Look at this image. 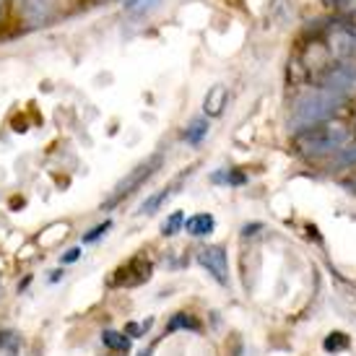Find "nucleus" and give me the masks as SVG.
<instances>
[{
    "mask_svg": "<svg viewBox=\"0 0 356 356\" xmlns=\"http://www.w3.org/2000/svg\"><path fill=\"white\" fill-rule=\"evenodd\" d=\"M346 102L348 99L338 97L333 91L323 89V86L305 91V94L294 102V107H291L289 130L305 133V130H309V128H317V125H323V122H327V120L333 118Z\"/></svg>",
    "mask_w": 356,
    "mask_h": 356,
    "instance_id": "obj_1",
    "label": "nucleus"
},
{
    "mask_svg": "<svg viewBox=\"0 0 356 356\" xmlns=\"http://www.w3.org/2000/svg\"><path fill=\"white\" fill-rule=\"evenodd\" d=\"M348 138H351V133H348L346 125H317V128H309L305 133H299L297 136V146L299 151L309 159H317V156H327V154H338L341 149H346Z\"/></svg>",
    "mask_w": 356,
    "mask_h": 356,
    "instance_id": "obj_2",
    "label": "nucleus"
},
{
    "mask_svg": "<svg viewBox=\"0 0 356 356\" xmlns=\"http://www.w3.org/2000/svg\"><path fill=\"white\" fill-rule=\"evenodd\" d=\"M159 167H161V154H154V156H149L146 161H140L138 167L130 169L128 175L120 179L118 185H115V190L109 193V198L104 200V206H102V208H104V211H109V208H115L118 203H122L125 198H130V195H133V193H136V190H138L146 179L154 177V172H156Z\"/></svg>",
    "mask_w": 356,
    "mask_h": 356,
    "instance_id": "obj_3",
    "label": "nucleus"
},
{
    "mask_svg": "<svg viewBox=\"0 0 356 356\" xmlns=\"http://www.w3.org/2000/svg\"><path fill=\"white\" fill-rule=\"evenodd\" d=\"M323 89L333 91L338 97L348 99L351 94H356V65L354 63H338V65H330L323 76Z\"/></svg>",
    "mask_w": 356,
    "mask_h": 356,
    "instance_id": "obj_4",
    "label": "nucleus"
},
{
    "mask_svg": "<svg viewBox=\"0 0 356 356\" xmlns=\"http://www.w3.org/2000/svg\"><path fill=\"white\" fill-rule=\"evenodd\" d=\"M327 47L330 52L341 60H354L356 58V26L338 21L336 26H330L327 31Z\"/></svg>",
    "mask_w": 356,
    "mask_h": 356,
    "instance_id": "obj_5",
    "label": "nucleus"
},
{
    "mask_svg": "<svg viewBox=\"0 0 356 356\" xmlns=\"http://www.w3.org/2000/svg\"><path fill=\"white\" fill-rule=\"evenodd\" d=\"M151 276V263L146 257H133L122 268L115 270V276L109 278V286H138Z\"/></svg>",
    "mask_w": 356,
    "mask_h": 356,
    "instance_id": "obj_6",
    "label": "nucleus"
},
{
    "mask_svg": "<svg viewBox=\"0 0 356 356\" xmlns=\"http://www.w3.org/2000/svg\"><path fill=\"white\" fill-rule=\"evenodd\" d=\"M198 263L218 284H229V257L221 245H208V248L198 250Z\"/></svg>",
    "mask_w": 356,
    "mask_h": 356,
    "instance_id": "obj_7",
    "label": "nucleus"
},
{
    "mask_svg": "<svg viewBox=\"0 0 356 356\" xmlns=\"http://www.w3.org/2000/svg\"><path fill=\"white\" fill-rule=\"evenodd\" d=\"M55 10V0H24V13L31 26L47 24Z\"/></svg>",
    "mask_w": 356,
    "mask_h": 356,
    "instance_id": "obj_8",
    "label": "nucleus"
},
{
    "mask_svg": "<svg viewBox=\"0 0 356 356\" xmlns=\"http://www.w3.org/2000/svg\"><path fill=\"white\" fill-rule=\"evenodd\" d=\"M213 227H216V218L211 213H195V216H190L185 221V232L193 234V237H206V234L213 232Z\"/></svg>",
    "mask_w": 356,
    "mask_h": 356,
    "instance_id": "obj_9",
    "label": "nucleus"
},
{
    "mask_svg": "<svg viewBox=\"0 0 356 356\" xmlns=\"http://www.w3.org/2000/svg\"><path fill=\"white\" fill-rule=\"evenodd\" d=\"M224 104H227V89L224 86H213V89L208 91L206 102H203V109H206V115L216 118V115H221Z\"/></svg>",
    "mask_w": 356,
    "mask_h": 356,
    "instance_id": "obj_10",
    "label": "nucleus"
},
{
    "mask_svg": "<svg viewBox=\"0 0 356 356\" xmlns=\"http://www.w3.org/2000/svg\"><path fill=\"white\" fill-rule=\"evenodd\" d=\"M159 6H161V0H125V13L136 16V19H143V16H149L151 10H156Z\"/></svg>",
    "mask_w": 356,
    "mask_h": 356,
    "instance_id": "obj_11",
    "label": "nucleus"
},
{
    "mask_svg": "<svg viewBox=\"0 0 356 356\" xmlns=\"http://www.w3.org/2000/svg\"><path fill=\"white\" fill-rule=\"evenodd\" d=\"M177 185H179V179L175 182V185L164 188L161 193H156V195H151L149 200H143V203H140V208H138V213H156L159 208H161V203L172 198V193H175V188H177Z\"/></svg>",
    "mask_w": 356,
    "mask_h": 356,
    "instance_id": "obj_12",
    "label": "nucleus"
},
{
    "mask_svg": "<svg viewBox=\"0 0 356 356\" xmlns=\"http://www.w3.org/2000/svg\"><path fill=\"white\" fill-rule=\"evenodd\" d=\"M206 136H208V120H203V118H195L188 125V130H185V140L193 143V146H198Z\"/></svg>",
    "mask_w": 356,
    "mask_h": 356,
    "instance_id": "obj_13",
    "label": "nucleus"
},
{
    "mask_svg": "<svg viewBox=\"0 0 356 356\" xmlns=\"http://www.w3.org/2000/svg\"><path fill=\"white\" fill-rule=\"evenodd\" d=\"M102 343L112 351H128L130 348V338L125 333H118V330H104L102 333Z\"/></svg>",
    "mask_w": 356,
    "mask_h": 356,
    "instance_id": "obj_14",
    "label": "nucleus"
},
{
    "mask_svg": "<svg viewBox=\"0 0 356 356\" xmlns=\"http://www.w3.org/2000/svg\"><path fill=\"white\" fill-rule=\"evenodd\" d=\"M182 327H185V330H198V320H193V317L190 315H185V312H177V315H172V320H169L167 323V333H175V330H182Z\"/></svg>",
    "mask_w": 356,
    "mask_h": 356,
    "instance_id": "obj_15",
    "label": "nucleus"
},
{
    "mask_svg": "<svg viewBox=\"0 0 356 356\" xmlns=\"http://www.w3.org/2000/svg\"><path fill=\"white\" fill-rule=\"evenodd\" d=\"M182 227H185V216H182V211H175V213L161 224V234H164V237H175Z\"/></svg>",
    "mask_w": 356,
    "mask_h": 356,
    "instance_id": "obj_16",
    "label": "nucleus"
},
{
    "mask_svg": "<svg viewBox=\"0 0 356 356\" xmlns=\"http://www.w3.org/2000/svg\"><path fill=\"white\" fill-rule=\"evenodd\" d=\"M333 167H336V169L356 167V143H354V146H346V149L338 151V156L333 159Z\"/></svg>",
    "mask_w": 356,
    "mask_h": 356,
    "instance_id": "obj_17",
    "label": "nucleus"
},
{
    "mask_svg": "<svg viewBox=\"0 0 356 356\" xmlns=\"http://www.w3.org/2000/svg\"><path fill=\"white\" fill-rule=\"evenodd\" d=\"M348 346V338L343 333H330V338H325V348L327 351H341V348Z\"/></svg>",
    "mask_w": 356,
    "mask_h": 356,
    "instance_id": "obj_18",
    "label": "nucleus"
},
{
    "mask_svg": "<svg viewBox=\"0 0 356 356\" xmlns=\"http://www.w3.org/2000/svg\"><path fill=\"white\" fill-rule=\"evenodd\" d=\"M109 227H112V221H104V224H99V227H94L89 234H83V242H86V245H89V242H97L99 237H104V234H107Z\"/></svg>",
    "mask_w": 356,
    "mask_h": 356,
    "instance_id": "obj_19",
    "label": "nucleus"
},
{
    "mask_svg": "<svg viewBox=\"0 0 356 356\" xmlns=\"http://www.w3.org/2000/svg\"><path fill=\"white\" fill-rule=\"evenodd\" d=\"M16 343H19L16 333H0V348H16Z\"/></svg>",
    "mask_w": 356,
    "mask_h": 356,
    "instance_id": "obj_20",
    "label": "nucleus"
},
{
    "mask_svg": "<svg viewBox=\"0 0 356 356\" xmlns=\"http://www.w3.org/2000/svg\"><path fill=\"white\" fill-rule=\"evenodd\" d=\"M79 257H81V250H79V248H73V250H68V252L63 255V263H76Z\"/></svg>",
    "mask_w": 356,
    "mask_h": 356,
    "instance_id": "obj_21",
    "label": "nucleus"
},
{
    "mask_svg": "<svg viewBox=\"0 0 356 356\" xmlns=\"http://www.w3.org/2000/svg\"><path fill=\"white\" fill-rule=\"evenodd\" d=\"M338 8H346L351 13H356V0H338Z\"/></svg>",
    "mask_w": 356,
    "mask_h": 356,
    "instance_id": "obj_22",
    "label": "nucleus"
},
{
    "mask_svg": "<svg viewBox=\"0 0 356 356\" xmlns=\"http://www.w3.org/2000/svg\"><path fill=\"white\" fill-rule=\"evenodd\" d=\"M325 6H333V8H338V0H325Z\"/></svg>",
    "mask_w": 356,
    "mask_h": 356,
    "instance_id": "obj_23",
    "label": "nucleus"
},
{
    "mask_svg": "<svg viewBox=\"0 0 356 356\" xmlns=\"http://www.w3.org/2000/svg\"><path fill=\"white\" fill-rule=\"evenodd\" d=\"M138 356H151V351H143V354H138Z\"/></svg>",
    "mask_w": 356,
    "mask_h": 356,
    "instance_id": "obj_24",
    "label": "nucleus"
},
{
    "mask_svg": "<svg viewBox=\"0 0 356 356\" xmlns=\"http://www.w3.org/2000/svg\"><path fill=\"white\" fill-rule=\"evenodd\" d=\"M3 3H6V0H0V13H3Z\"/></svg>",
    "mask_w": 356,
    "mask_h": 356,
    "instance_id": "obj_25",
    "label": "nucleus"
}]
</instances>
